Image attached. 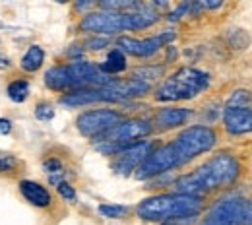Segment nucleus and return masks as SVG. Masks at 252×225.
I'll use <instances>...</instances> for the list:
<instances>
[{"mask_svg": "<svg viewBox=\"0 0 252 225\" xmlns=\"http://www.w3.org/2000/svg\"><path fill=\"white\" fill-rule=\"evenodd\" d=\"M241 175V165L231 154H218L200 165L196 171L179 177L173 187L177 194L202 198L204 194L231 187Z\"/></svg>", "mask_w": 252, "mask_h": 225, "instance_id": "f257e3e1", "label": "nucleus"}, {"mask_svg": "<svg viewBox=\"0 0 252 225\" xmlns=\"http://www.w3.org/2000/svg\"><path fill=\"white\" fill-rule=\"evenodd\" d=\"M20 193L24 194V198L32 206H37V208H49L51 202H53L51 193L43 185H39L35 181H22L20 183Z\"/></svg>", "mask_w": 252, "mask_h": 225, "instance_id": "2eb2a0df", "label": "nucleus"}, {"mask_svg": "<svg viewBox=\"0 0 252 225\" xmlns=\"http://www.w3.org/2000/svg\"><path fill=\"white\" fill-rule=\"evenodd\" d=\"M86 45L92 51H101V49H105L109 45V37H92V39L86 41Z\"/></svg>", "mask_w": 252, "mask_h": 225, "instance_id": "bb28decb", "label": "nucleus"}, {"mask_svg": "<svg viewBox=\"0 0 252 225\" xmlns=\"http://www.w3.org/2000/svg\"><path fill=\"white\" fill-rule=\"evenodd\" d=\"M134 80H140V82H152V80H158L163 76V66H144V68H136L132 72Z\"/></svg>", "mask_w": 252, "mask_h": 225, "instance_id": "412c9836", "label": "nucleus"}, {"mask_svg": "<svg viewBox=\"0 0 252 225\" xmlns=\"http://www.w3.org/2000/svg\"><path fill=\"white\" fill-rule=\"evenodd\" d=\"M183 167L181 160L173 148V144H165V146H159L152 152V156L144 161L136 171H134V177L138 181H152L159 175H165V173H171L173 169H179Z\"/></svg>", "mask_w": 252, "mask_h": 225, "instance_id": "423d86ee", "label": "nucleus"}, {"mask_svg": "<svg viewBox=\"0 0 252 225\" xmlns=\"http://www.w3.org/2000/svg\"><path fill=\"white\" fill-rule=\"evenodd\" d=\"M126 57L125 53L121 51V49H113L109 55H107V59L99 64V70L103 72V74H107V76H115V74H121V72H125L126 70Z\"/></svg>", "mask_w": 252, "mask_h": 225, "instance_id": "f3484780", "label": "nucleus"}, {"mask_svg": "<svg viewBox=\"0 0 252 225\" xmlns=\"http://www.w3.org/2000/svg\"><path fill=\"white\" fill-rule=\"evenodd\" d=\"M249 202L241 196H227L216 202L198 225H243Z\"/></svg>", "mask_w": 252, "mask_h": 225, "instance_id": "0eeeda50", "label": "nucleus"}, {"mask_svg": "<svg viewBox=\"0 0 252 225\" xmlns=\"http://www.w3.org/2000/svg\"><path fill=\"white\" fill-rule=\"evenodd\" d=\"M223 125H225V130L233 136L252 132V107H229V105H225Z\"/></svg>", "mask_w": 252, "mask_h": 225, "instance_id": "ddd939ff", "label": "nucleus"}, {"mask_svg": "<svg viewBox=\"0 0 252 225\" xmlns=\"http://www.w3.org/2000/svg\"><path fill=\"white\" fill-rule=\"evenodd\" d=\"M158 148L156 142L152 140H142V142H136L132 146H128L126 150H123L121 154H117V158L113 161V171L123 175V177H128L132 171H136L144 161L152 156V152Z\"/></svg>", "mask_w": 252, "mask_h": 225, "instance_id": "9d476101", "label": "nucleus"}, {"mask_svg": "<svg viewBox=\"0 0 252 225\" xmlns=\"http://www.w3.org/2000/svg\"><path fill=\"white\" fill-rule=\"evenodd\" d=\"M12 129H14V125H12V121H10V119H0V136L10 134Z\"/></svg>", "mask_w": 252, "mask_h": 225, "instance_id": "c85d7f7f", "label": "nucleus"}, {"mask_svg": "<svg viewBox=\"0 0 252 225\" xmlns=\"http://www.w3.org/2000/svg\"><path fill=\"white\" fill-rule=\"evenodd\" d=\"M6 94L14 103H24L30 97V84L26 80H14L8 84Z\"/></svg>", "mask_w": 252, "mask_h": 225, "instance_id": "6ab92c4d", "label": "nucleus"}, {"mask_svg": "<svg viewBox=\"0 0 252 225\" xmlns=\"http://www.w3.org/2000/svg\"><path fill=\"white\" fill-rule=\"evenodd\" d=\"M125 121V115L113 109H94V111H86L76 119V127L80 130L82 136L86 138H99L101 134H105L107 130L117 127L119 123Z\"/></svg>", "mask_w": 252, "mask_h": 225, "instance_id": "6e6552de", "label": "nucleus"}, {"mask_svg": "<svg viewBox=\"0 0 252 225\" xmlns=\"http://www.w3.org/2000/svg\"><path fill=\"white\" fill-rule=\"evenodd\" d=\"M18 167H20V161H18L16 156H12L10 152H2L0 150V175L14 173Z\"/></svg>", "mask_w": 252, "mask_h": 225, "instance_id": "4be33fe9", "label": "nucleus"}, {"mask_svg": "<svg viewBox=\"0 0 252 225\" xmlns=\"http://www.w3.org/2000/svg\"><path fill=\"white\" fill-rule=\"evenodd\" d=\"M45 84H47V88L53 90V92H66V90H72V82H70L66 64L55 66V68L47 70V74H45Z\"/></svg>", "mask_w": 252, "mask_h": 225, "instance_id": "dca6fc26", "label": "nucleus"}, {"mask_svg": "<svg viewBox=\"0 0 252 225\" xmlns=\"http://www.w3.org/2000/svg\"><path fill=\"white\" fill-rule=\"evenodd\" d=\"M45 63V51L39 45H32L28 53L22 57V68L26 72H37Z\"/></svg>", "mask_w": 252, "mask_h": 225, "instance_id": "a211bd4d", "label": "nucleus"}, {"mask_svg": "<svg viewBox=\"0 0 252 225\" xmlns=\"http://www.w3.org/2000/svg\"><path fill=\"white\" fill-rule=\"evenodd\" d=\"M192 117V111L185 107H163L159 109L154 117V125L156 129L165 132V130H173L183 127L187 121Z\"/></svg>", "mask_w": 252, "mask_h": 225, "instance_id": "4468645a", "label": "nucleus"}, {"mask_svg": "<svg viewBox=\"0 0 252 225\" xmlns=\"http://www.w3.org/2000/svg\"><path fill=\"white\" fill-rule=\"evenodd\" d=\"M35 117L39 121H53L55 119V107L51 103H39L35 107Z\"/></svg>", "mask_w": 252, "mask_h": 225, "instance_id": "b1692460", "label": "nucleus"}, {"mask_svg": "<svg viewBox=\"0 0 252 225\" xmlns=\"http://www.w3.org/2000/svg\"><path fill=\"white\" fill-rule=\"evenodd\" d=\"M243 225H252V202H249V206H247V212H245Z\"/></svg>", "mask_w": 252, "mask_h": 225, "instance_id": "c756f323", "label": "nucleus"}, {"mask_svg": "<svg viewBox=\"0 0 252 225\" xmlns=\"http://www.w3.org/2000/svg\"><path fill=\"white\" fill-rule=\"evenodd\" d=\"M80 30L86 33H95L99 37H109L125 32L123 12H92L86 14L80 22Z\"/></svg>", "mask_w": 252, "mask_h": 225, "instance_id": "f8f14e48", "label": "nucleus"}, {"mask_svg": "<svg viewBox=\"0 0 252 225\" xmlns=\"http://www.w3.org/2000/svg\"><path fill=\"white\" fill-rule=\"evenodd\" d=\"M43 169L47 171L49 177H53V175H63L64 173L63 163L57 160V158H49V160L43 161Z\"/></svg>", "mask_w": 252, "mask_h": 225, "instance_id": "393cba45", "label": "nucleus"}, {"mask_svg": "<svg viewBox=\"0 0 252 225\" xmlns=\"http://www.w3.org/2000/svg\"><path fill=\"white\" fill-rule=\"evenodd\" d=\"M152 130H154L152 123H148L144 119H128V121L125 119L123 123H119L117 127H113L97 138V142H99L97 152H101L105 156H117L128 146L142 142L140 138L150 136Z\"/></svg>", "mask_w": 252, "mask_h": 225, "instance_id": "20e7f679", "label": "nucleus"}, {"mask_svg": "<svg viewBox=\"0 0 252 225\" xmlns=\"http://www.w3.org/2000/svg\"><path fill=\"white\" fill-rule=\"evenodd\" d=\"M159 225H179L177 222H161Z\"/></svg>", "mask_w": 252, "mask_h": 225, "instance_id": "2f4dec72", "label": "nucleus"}, {"mask_svg": "<svg viewBox=\"0 0 252 225\" xmlns=\"http://www.w3.org/2000/svg\"><path fill=\"white\" fill-rule=\"evenodd\" d=\"M125 97L119 96L117 92H113L107 86L80 88V90H72L61 97V103L64 107H84V105H92V103H125Z\"/></svg>", "mask_w": 252, "mask_h": 225, "instance_id": "9b49d317", "label": "nucleus"}, {"mask_svg": "<svg viewBox=\"0 0 252 225\" xmlns=\"http://www.w3.org/2000/svg\"><path fill=\"white\" fill-rule=\"evenodd\" d=\"M229 107H252V94L247 90H237L227 101Z\"/></svg>", "mask_w": 252, "mask_h": 225, "instance_id": "5701e85b", "label": "nucleus"}, {"mask_svg": "<svg viewBox=\"0 0 252 225\" xmlns=\"http://www.w3.org/2000/svg\"><path fill=\"white\" fill-rule=\"evenodd\" d=\"M202 212V198L185 194H158L142 200L136 208L144 222H177L183 218H196Z\"/></svg>", "mask_w": 252, "mask_h": 225, "instance_id": "f03ea898", "label": "nucleus"}, {"mask_svg": "<svg viewBox=\"0 0 252 225\" xmlns=\"http://www.w3.org/2000/svg\"><path fill=\"white\" fill-rule=\"evenodd\" d=\"M0 68H10V59H8V57H6V59L0 57Z\"/></svg>", "mask_w": 252, "mask_h": 225, "instance_id": "7c9ffc66", "label": "nucleus"}, {"mask_svg": "<svg viewBox=\"0 0 252 225\" xmlns=\"http://www.w3.org/2000/svg\"><path fill=\"white\" fill-rule=\"evenodd\" d=\"M177 37L175 32H163L154 37H146V39H132V37H119L117 39V47L136 59H148L154 57L161 47H165L167 43H171Z\"/></svg>", "mask_w": 252, "mask_h": 225, "instance_id": "1a4fd4ad", "label": "nucleus"}, {"mask_svg": "<svg viewBox=\"0 0 252 225\" xmlns=\"http://www.w3.org/2000/svg\"><path fill=\"white\" fill-rule=\"evenodd\" d=\"M210 86V76L198 68H179L175 74H171L158 90V101H187L200 96Z\"/></svg>", "mask_w": 252, "mask_h": 225, "instance_id": "7ed1b4c3", "label": "nucleus"}, {"mask_svg": "<svg viewBox=\"0 0 252 225\" xmlns=\"http://www.w3.org/2000/svg\"><path fill=\"white\" fill-rule=\"evenodd\" d=\"M97 210L103 218H109V220H123L130 214L128 206H119V204H101Z\"/></svg>", "mask_w": 252, "mask_h": 225, "instance_id": "aec40b11", "label": "nucleus"}, {"mask_svg": "<svg viewBox=\"0 0 252 225\" xmlns=\"http://www.w3.org/2000/svg\"><path fill=\"white\" fill-rule=\"evenodd\" d=\"M57 191H59V194L63 196L66 202H76V191H74V187L70 185V183H66V181H63L61 185H57Z\"/></svg>", "mask_w": 252, "mask_h": 225, "instance_id": "a878e982", "label": "nucleus"}, {"mask_svg": "<svg viewBox=\"0 0 252 225\" xmlns=\"http://www.w3.org/2000/svg\"><path fill=\"white\" fill-rule=\"evenodd\" d=\"M171 144L181 160V165H187L198 156L210 152L218 144V132L212 127L196 125V127H189L183 132H179Z\"/></svg>", "mask_w": 252, "mask_h": 225, "instance_id": "39448f33", "label": "nucleus"}, {"mask_svg": "<svg viewBox=\"0 0 252 225\" xmlns=\"http://www.w3.org/2000/svg\"><path fill=\"white\" fill-rule=\"evenodd\" d=\"M190 10V2H185V4H179V8L175 10V12H171V16H169V20L171 22H177V20H181L187 12Z\"/></svg>", "mask_w": 252, "mask_h": 225, "instance_id": "cd10ccee", "label": "nucleus"}]
</instances>
